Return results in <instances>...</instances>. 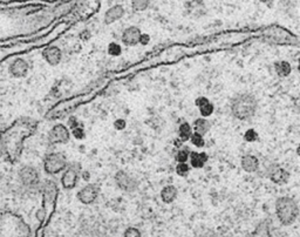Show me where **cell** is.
Returning <instances> with one entry per match:
<instances>
[{"mask_svg": "<svg viewBox=\"0 0 300 237\" xmlns=\"http://www.w3.org/2000/svg\"><path fill=\"white\" fill-rule=\"evenodd\" d=\"M65 25L66 24H60L53 31H51L43 37H37L34 39L24 40V42H16L12 43L0 45V64L12 57H18V55L28 53V52L33 51V49L43 48L46 46L51 45V43L57 39L58 36H60L66 30Z\"/></svg>", "mask_w": 300, "mask_h": 237, "instance_id": "obj_2", "label": "cell"}, {"mask_svg": "<svg viewBox=\"0 0 300 237\" xmlns=\"http://www.w3.org/2000/svg\"><path fill=\"white\" fill-rule=\"evenodd\" d=\"M273 68H275L277 75L280 78H286L291 74V72H292V66H291V64L285 60L276 61V63L273 64Z\"/></svg>", "mask_w": 300, "mask_h": 237, "instance_id": "obj_21", "label": "cell"}, {"mask_svg": "<svg viewBox=\"0 0 300 237\" xmlns=\"http://www.w3.org/2000/svg\"><path fill=\"white\" fill-rule=\"evenodd\" d=\"M7 71L8 74L14 79H24L27 77L30 72V64L24 58L16 57L8 64Z\"/></svg>", "mask_w": 300, "mask_h": 237, "instance_id": "obj_12", "label": "cell"}, {"mask_svg": "<svg viewBox=\"0 0 300 237\" xmlns=\"http://www.w3.org/2000/svg\"><path fill=\"white\" fill-rule=\"evenodd\" d=\"M39 122L32 118H19L0 131V155L11 165H16L24 153L25 142L36 134Z\"/></svg>", "mask_w": 300, "mask_h": 237, "instance_id": "obj_1", "label": "cell"}, {"mask_svg": "<svg viewBox=\"0 0 300 237\" xmlns=\"http://www.w3.org/2000/svg\"><path fill=\"white\" fill-rule=\"evenodd\" d=\"M71 136L72 131L68 128V126L63 124H57L48 130L47 140L49 145H66L71 140Z\"/></svg>", "mask_w": 300, "mask_h": 237, "instance_id": "obj_9", "label": "cell"}, {"mask_svg": "<svg viewBox=\"0 0 300 237\" xmlns=\"http://www.w3.org/2000/svg\"><path fill=\"white\" fill-rule=\"evenodd\" d=\"M293 105H294V108H297V109L300 110V96H298V98L294 99Z\"/></svg>", "mask_w": 300, "mask_h": 237, "instance_id": "obj_39", "label": "cell"}, {"mask_svg": "<svg viewBox=\"0 0 300 237\" xmlns=\"http://www.w3.org/2000/svg\"><path fill=\"white\" fill-rule=\"evenodd\" d=\"M253 237H270L267 228L265 227V224H261L260 227L256 230V233L253 234Z\"/></svg>", "mask_w": 300, "mask_h": 237, "instance_id": "obj_33", "label": "cell"}, {"mask_svg": "<svg viewBox=\"0 0 300 237\" xmlns=\"http://www.w3.org/2000/svg\"><path fill=\"white\" fill-rule=\"evenodd\" d=\"M42 193V209L39 212L42 215L40 219V224L38 227L34 237H43V228L49 223V219L53 216L55 207H57L58 195H59V188L53 180H45L41 184Z\"/></svg>", "mask_w": 300, "mask_h": 237, "instance_id": "obj_3", "label": "cell"}, {"mask_svg": "<svg viewBox=\"0 0 300 237\" xmlns=\"http://www.w3.org/2000/svg\"><path fill=\"white\" fill-rule=\"evenodd\" d=\"M2 178H4V174H2V172H0V183H1Z\"/></svg>", "mask_w": 300, "mask_h": 237, "instance_id": "obj_42", "label": "cell"}, {"mask_svg": "<svg viewBox=\"0 0 300 237\" xmlns=\"http://www.w3.org/2000/svg\"><path fill=\"white\" fill-rule=\"evenodd\" d=\"M258 133L255 129H252V128H250V129H247L245 133H244V140H245L246 142H256L258 140Z\"/></svg>", "mask_w": 300, "mask_h": 237, "instance_id": "obj_30", "label": "cell"}, {"mask_svg": "<svg viewBox=\"0 0 300 237\" xmlns=\"http://www.w3.org/2000/svg\"><path fill=\"white\" fill-rule=\"evenodd\" d=\"M67 126H68L69 129H74V128H77L78 126H80V121H79L78 118H75V116H71V118L68 119V122H67Z\"/></svg>", "mask_w": 300, "mask_h": 237, "instance_id": "obj_35", "label": "cell"}, {"mask_svg": "<svg viewBox=\"0 0 300 237\" xmlns=\"http://www.w3.org/2000/svg\"><path fill=\"white\" fill-rule=\"evenodd\" d=\"M190 142L192 143V146H195V147L197 148H203L205 146L204 137H203V135H200V134L196 133V131H194V134L191 135Z\"/></svg>", "mask_w": 300, "mask_h": 237, "instance_id": "obj_29", "label": "cell"}, {"mask_svg": "<svg viewBox=\"0 0 300 237\" xmlns=\"http://www.w3.org/2000/svg\"><path fill=\"white\" fill-rule=\"evenodd\" d=\"M160 195H161V200L163 201V203L170 204L173 203L177 198V196H179V189L173 186V184H169V186L163 187Z\"/></svg>", "mask_w": 300, "mask_h": 237, "instance_id": "obj_19", "label": "cell"}, {"mask_svg": "<svg viewBox=\"0 0 300 237\" xmlns=\"http://www.w3.org/2000/svg\"><path fill=\"white\" fill-rule=\"evenodd\" d=\"M0 237H32L31 227L18 214L0 212Z\"/></svg>", "mask_w": 300, "mask_h": 237, "instance_id": "obj_4", "label": "cell"}, {"mask_svg": "<svg viewBox=\"0 0 300 237\" xmlns=\"http://www.w3.org/2000/svg\"><path fill=\"white\" fill-rule=\"evenodd\" d=\"M194 134V128L189 122H182L179 127V139L182 142L190 141V137Z\"/></svg>", "mask_w": 300, "mask_h": 237, "instance_id": "obj_23", "label": "cell"}, {"mask_svg": "<svg viewBox=\"0 0 300 237\" xmlns=\"http://www.w3.org/2000/svg\"><path fill=\"white\" fill-rule=\"evenodd\" d=\"M99 194H100V188L98 187V184L88 183L77 193V198L80 203L88 206V204H93L98 200Z\"/></svg>", "mask_w": 300, "mask_h": 237, "instance_id": "obj_13", "label": "cell"}, {"mask_svg": "<svg viewBox=\"0 0 300 237\" xmlns=\"http://www.w3.org/2000/svg\"><path fill=\"white\" fill-rule=\"evenodd\" d=\"M269 175H270V180L272 181L273 183L278 184V186L287 184L291 178V174L286 171V169L281 168V167L277 165L271 166V172Z\"/></svg>", "mask_w": 300, "mask_h": 237, "instance_id": "obj_16", "label": "cell"}, {"mask_svg": "<svg viewBox=\"0 0 300 237\" xmlns=\"http://www.w3.org/2000/svg\"><path fill=\"white\" fill-rule=\"evenodd\" d=\"M41 57L49 66L55 67L62 61V51L57 45H48L42 48Z\"/></svg>", "mask_w": 300, "mask_h": 237, "instance_id": "obj_14", "label": "cell"}, {"mask_svg": "<svg viewBox=\"0 0 300 237\" xmlns=\"http://www.w3.org/2000/svg\"><path fill=\"white\" fill-rule=\"evenodd\" d=\"M81 178L86 181V182H89V180H90V172H87V171H82V172H81Z\"/></svg>", "mask_w": 300, "mask_h": 237, "instance_id": "obj_38", "label": "cell"}, {"mask_svg": "<svg viewBox=\"0 0 300 237\" xmlns=\"http://www.w3.org/2000/svg\"><path fill=\"white\" fill-rule=\"evenodd\" d=\"M151 0H132V8L134 12H143L150 6Z\"/></svg>", "mask_w": 300, "mask_h": 237, "instance_id": "obj_25", "label": "cell"}, {"mask_svg": "<svg viewBox=\"0 0 300 237\" xmlns=\"http://www.w3.org/2000/svg\"><path fill=\"white\" fill-rule=\"evenodd\" d=\"M123 237H142V234L138 228L129 227V228H127L126 231H124Z\"/></svg>", "mask_w": 300, "mask_h": 237, "instance_id": "obj_32", "label": "cell"}, {"mask_svg": "<svg viewBox=\"0 0 300 237\" xmlns=\"http://www.w3.org/2000/svg\"><path fill=\"white\" fill-rule=\"evenodd\" d=\"M68 160L66 155L61 151H49L45 155L42 161L43 172L49 176L62 174V172L68 167Z\"/></svg>", "mask_w": 300, "mask_h": 237, "instance_id": "obj_7", "label": "cell"}, {"mask_svg": "<svg viewBox=\"0 0 300 237\" xmlns=\"http://www.w3.org/2000/svg\"><path fill=\"white\" fill-rule=\"evenodd\" d=\"M298 72L300 73V58L298 59Z\"/></svg>", "mask_w": 300, "mask_h": 237, "instance_id": "obj_43", "label": "cell"}, {"mask_svg": "<svg viewBox=\"0 0 300 237\" xmlns=\"http://www.w3.org/2000/svg\"><path fill=\"white\" fill-rule=\"evenodd\" d=\"M215 112V106L212 102L209 101L208 104L203 105L202 107H200V115H202V118H209V116H211L212 114Z\"/></svg>", "mask_w": 300, "mask_h": 237, "instance_id": "obj_27", "label": "cell"}, {"mask_svg": "<svg viewBox=\"0 0 300 237\" xmlns=\"http://www.w3.org/2000/svg\"><path fill=\"white\" fill-rule=\"evenodd\" d=\"M142 32L138 26H128L124 28L121 34V42L127 47H134V46L139 45L140 37H141Z\"/></svg>", "mask_w": 300, "mask_h": 237, "instance_id": "obj_15", "label": "cell"}, {"mask_svg": "<svg viewBox=\"0 0 300 237\" xmlns=\"http://www.w3.org/2000/svg\"><path fill=\"white\" fill-rule=\"evenodd\" d=\"M259 1H260V2H263V4H266L267 6L271 7V5H272L273 0H259Z\"/></svg>", "mask_w": 300, "mask_h": 237, "instance_id": "obj_40", "label": "cell"}, {"mask_svg": "<svg viewBox=\"0 0 300 237\" xmlns=\"http://www.w3.org/2000/svg\"><path fill=\"white\" fill-rule=\"evenodd\" d=\"M192 128H194V131L204 136L205 134L209 133V130H210L211 124L206 118H198L195 120L194 124H192Z\"/></svg>", "mask_w": 300, "mask_h": 237, "instance_id": "obj_22", "label": "cell"}, {"mask_svg": "<svg viewBox=\"0 0 300 237\" xmlns=\"http://www.w3.org/2000/svg\"><path fill=\"white\" fill-rule=\"evenodd\" d=\"M81 177V167L73 166L69 163L68 167L62 172L60 177V184L65 190H72L77 188Z\"/></svg>", "mask_w": 300, "mask_h": 237, "instance_id": "obj_10", "label": "cell"}, {"mask_svg": "<svg viewBox=\"0 0 300 237\" xmlns=\"http://www.w3.org/2000/svg\"><path fill=\"white\" fill-rule=\"evenodd\" d=\"M113 125L116 130H123L127 127V121L124 119H116Z\"/></svg>", "mask_w": 300, "mask_h": 237, "instance_id": "obj_34", "label": "cell"}, {"mask_svg": "<svg viewBox=\"0 0 300 237\" xmlns=\"http://www.w3.org/2000/svg\"><path fill=\"white\" fill-rule=\"evenodd\" d=\"M124 13H126V10H124L123 5H114V6L109 7L108 10L104 12L103 16V22L104 25H113L114 22H119L123 18Z\"/></svg>", "mask_w": 300, "mask_h": 237, "instance_id": "obj_17", "label": "cell"}, {"mask_svg": "<svg viewBox=\"0 0 300 237\" xmlns=\"http://www.w3.org/2000/svg\"><path fill=\"white\" fill-rule=\"evenodd\" d=\"M18 180L19 183L26 189H41V176L40 172L34 166L24 165L18 169Z\"/></svg>", "mask_w": 300, "mask_h": 237, "instance_id": "obj_8", "label": "cell"}, {"mask_svg": "<svg viewBox=\"0 0 300 237\" xmlns=\"http://www.w3.org/2000/svg\"><path fill=\"white\" fill-rule=\"evenodd\" d=\"M149 43H150V36H149V34L142 33L141 37H140V42H139L140 45L147 46V45H149Z\"/></svg>", "mask_w": 300, "mask_h": 237, "instance_id": "obj_36", "label": "cell"}, {"mask_svg": "<svg viewBox=\"0 0 300 237\" xmlns=\"http://www.w3.org/2000/svg\"><path fill=\"white\" fill-rule=\"evenodd\" d=\"M116 186L126 193H134L139 187V182L133 175L126 171H118L114 175Z\"/></svg>", "mask_w": 300, "mask_h": 237, "instance_id": "obj_11", "label": "cell"}, {"mask_svg": "<svg viewBox=\"0 0 300 237\" xmlns=\"http://www.w3.org/2000/svg\"><path fill=\"white\" fill-rule=\"evenodd\" d=\"M209 101H210V100H209L208 98H205V96H198L196 100H195V105H196V106L200 108V107H202L203 105L208 104Z\"/></svg>", "mask_w": 300, "mask_h": 237, "instance_id": "obj_37", "label": "cell"}, {"mask_svg": "<svg viewBox=\"0 0 300 237\" xmlns=\"http://www.w3.org/2000/svg\"><path fill=\"white\" fill-rule=\"evenodd\" d=\"M240 166L246 172H256L259 169V160L252 154L244 155L240 160Z\"/></svg>", "mask_w": 300, "mask_h": 237, "instance_id": "obj_18", "label": "cell"}, {"mask_svg": "<svg viewBox=\"0 0 300 237\" xmlns=\"http://www.w3.org/2000/svg\"><path fill=\"white\" fill-rule=\"evenodd\" d=\"M297 154H298L300 156V143L298 145V147H297Z\"/></svg>", "mask_w": 300, "mask_h": 237, "instance_id": "obj_41", "label": "cell"}, {"mask_svg": "<svg viewBox=\"0 0 300 237\" xmlns=\"http://www.w3.org/2000/svg\"><path fill=\"white\" fill-rule=\"evenodd\" d=\"M107 52H108V54L112 55V57H120V55L122 54V46L120 45V43L112 42L108 45Z\"/></svg>", "mask_w": 300, "mask_h": 237, "instance_id": "obj_28", "label": "cell"}, {"mask_svg": "<svg viewBox=\"0 0 300 237\" xmlns=\"http://www.w3.org/2000/svg\"><path fill=\"white\" fill-rule=\"evenodd\" d=\"M71 131L72 136L77 140H83L84 137H86V130H84V128L81 125L78 126L77 128H74V129H72Z\"/></svg>", "mask_w": 300, "mask_h": 237, "instance_id": "obj_31", "label": "cell"}, {"mask_svg": "<svg viewBox=\"0 0 300 237\" xmlns=\"http://www.w3.org/2000/svg\"><path fill=\"white\" fill-rule=\"evenodd\" d=\"M190 153L191 151L188 147H182L179 149L176 155H175V160H176L177 163H185L188 162L189 159H190Z\"/></svg>", "mask_w": 300, "mask_h": 237, "instance_id": "obj_24", "label": "cell"}, {"mask_svg": "<svg viewBox=\"0 0 300 237\" xmlns=\"http://www.w3.org/2000/svg\"><path fill=\"white\" fill-rule=\"evenodd\" d=\"M191 166L188 165V162L185 163H177L176 168H175V172H176V174L179 175L180 177H185L188 176L189 172H190Z\"/></svg>", "mask_w": 300, "mask_h": 237, "instance_id": "obj_26", "label": "cell"}, {"mask_svg": "<svg viewBox=\"0 0 300 237\" xmlns=\"http://www.w3.org/2000/svg\"><path fill=\"white\" fill-rule=\"evenodd\" d=\"M276 213L282 225H290L296 222L299 215V208L293 198L282 196L276 201Z\"/></svg>", "mask_w": 300, "mask_h": 237, "instance_id": "obj_6", "label": "cell"}, {"mask_svg": "<svg viewBox=\"0 0 300 237\" xmlns=\"http://www.w3.org/2000/svg\"><path fill=\"white\" fill-rule=\"evenodd\" d=\"M209 156L208 154L202 151V153H198V151H192L190 153V159H189V165H190L192 168L200 169L205 166V163L208 162Z\"/></svg>", "mask_w": 300, "mask_h": 237, "instance_id": "obj_20", "label": "cell"}, {"mask_svg": "<svg viewBox=\"0 0 300 237\" xmlns=\"http://www.w3.org/2000/svg\"><path fill=\"white\" fill-rule=\"evenodd\" d=\"M258 102L255 95L250 93H241L236 95L231 101V113L236 119L245 121L255 116Z\"/></svg>", "mask_w": 300, "mask_h": 237, "instance_id": "obj_5", "label": "cell"}]
</instances>
